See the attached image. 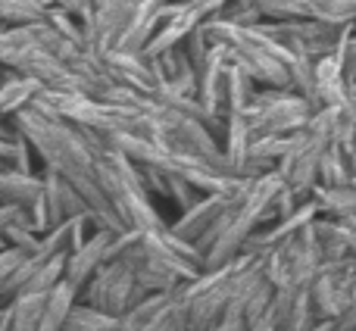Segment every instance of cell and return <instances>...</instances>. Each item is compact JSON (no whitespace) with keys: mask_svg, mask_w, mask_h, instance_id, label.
<instances>
[{"mask_svg":"<svg viewBox=\"0 0 356 331\" xmlns=\"http://www.w3.org/2000/svg\"><path fill=\"white\" fill-rule=\"evenodd\" d=\"M66 331H119V319L94 307H72L66 319Z\"/></svg>","mask_w":356,"mask_h":331,"instance_id":"6da1fadb","label":"cell"}]
</instances>
